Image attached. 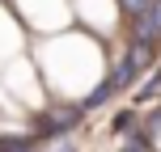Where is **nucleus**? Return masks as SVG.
<instances>
[{
  "instance_id": "nucleus-1",
  "label": "nucleus",
  "mask_w": 161,
  "mask_h": 152,
  "mask_svg": "<svg viewBox=\"0 0 161 152\" xmlns=\"http://www.w3.org/2000/svg\"><path fill=\"white\" fill-rule=\"evenodd\" d=\"M136 38H140V42L161 38V0H153V4H148L144 13L136 17Z\"/></svg>"
},
{
  "instance_id": "nucleus-2",
  "label": "nucleus",
  "mask_w": 161,
  "mask_h": 152,
  "mask_svg": "<svg viewBox=\"0 0 161 152\" xmlns=\"http://www.w3.org/2000/svg\"><path fill=\"white\" fill-rule=\"evenodd\" d=\"M148 4H153V0H123V8H127V13H131V17H140V13H144V8H148Z\"/></svg>"
}]
</instances>
